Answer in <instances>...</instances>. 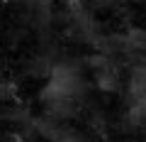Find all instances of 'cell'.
Listing matches in <instances>:
<instances>
[{
	"mask_svg": "<svg viewBox=\"0 0 146 142\" xmlns=\"http://www.w3.org/2000/svg\"><path fill=\"white\" fill-rule=\"evenodd\" d=\"M129 105L131 113L146 118V69H136L129 83Z\"/></svg>",
	"mask_w": 146,
	"mask_h": 142,
	"instance_id": "2",
	"label": "cell"
},
{
	"mask_svg": "<svg viewBox=\"0 0 146 142\" xmlns=\"http://www.w3.org/2000/svg\"><path fill=\"white\" fill-rule=\"evenodd\" d=\"M80 93H83L80 74L71 64H58V66H54L51 76L42 91V100L54 113H66L78 103Z\"/></svg>",
	"mask_w": 146,
	"mask_h": 142,
	"instance_id": "1",
	"label": "cell"
},
{
	"mask_svg": "<svg viewBox=\"0 0 146 142\" xmlns=\"http://www.w3.org/2000/svg\"><path fill=\"white\" fill-rule=\"evenodd\" d=\"M63 142H76V140H71V137H68V140H63Z\"/></svg>",
	"mask_w": 146,
	"mask_h": 142,
	"instance_id": "3",
	"label": "cell"
}]
</instances>
